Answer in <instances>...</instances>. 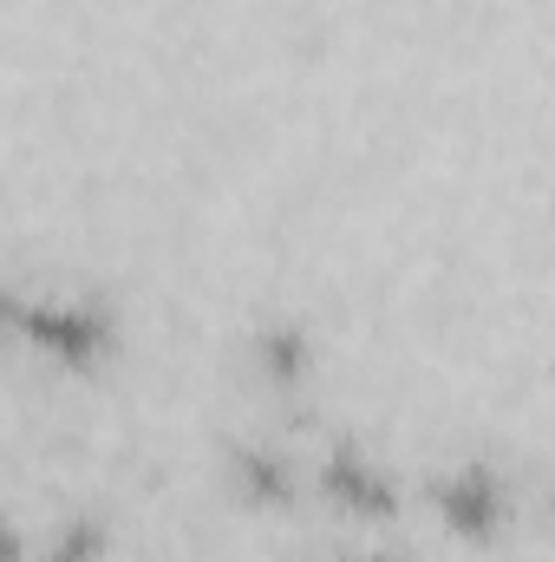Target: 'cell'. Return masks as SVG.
<instances>
[{
  "instance_id": "1",
  "label": "cell",
  "mask_w": 555,
  "mask_h": 562,
  "mask_svg": "<svg viewBox=\"0 0 555 562\" xmlns=\"http://www.w3.org/2000/svg\"><path fill=\"white\" fill-rule=\"evenodd\" d=\"M26 327H33V340H39L46 353H59V360H92V353L105 347V321L86 314V307H39Z\"/></svg>"
},
{
  "instance_id": "2",
  "label": "cell",
  "mask_w": 555,
  "mask_h": 562,
  "mask_svg": "<svg viewBox=\"0 0 555 562\" xmlns=\"http://www.w3.org/2000/svg\"><path fill=\"white\" fill-rule=\"evenodd\" d=\"M438 497H444V517H451L457 530H471V537H484V530L497 524V484H490L484 471H464V477H451Z\"/></svg>"
},
{
  "instance_id": "3",
  "label": "cell",
  "mask_w": 555,
  "mask_h": 562,
  "mask_svg": "<svg viewBox=\"0 0 555 562\" xmlns=\"http://www.w3.org/2000/svg\"><path fill=\"white\" fill-rule=\"evenodd\" d=\"M327 491L333 497H347V504H373V510H386V484H380V471H366L360 458H333L327 464Z\"/></svg>"
}]
</instances>
